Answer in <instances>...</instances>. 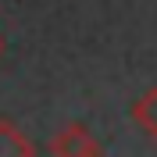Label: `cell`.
Segmentation results:
<instances>
[{"label":"cell","mask_w":157,"mask_h":157,"mask_svg":"<svg viewBox=\"0 0 157 157\" xmlns=\"http://www.w3.org/2000/svg\"><path fill=\"white\" fill-rule=\"evenodd\" d=\"M0 157H36V147L21 136L18 125L0 118Z\"/></svg>","instance_id":"cell-2"},{"label":"cell","mask_w":157,"mask_h":157,"mask_svg":"<svg viewBox=\"0 0 157 157\" xmlns=\"http://www.w3.org/2000/svg\"><path fill=\"white\" fill-rule=\"evenodd\" d=\"M50 154L54 157H100V147L93 139V132L75 121V125L61 128L57 136L50 139Z\"/></svg>","instance_id":"cell-1"},{"label":"cell","mask_w":157,"mask_h":157,"mask_svg":"<svg viewBox=\"0 0 157 157\" xmlns=\"http://www.w3.org/2000/svg\"><path fill=\"white\" fill-rule=\"evenodd\" d=\"M0 54H4V39H0Z\"/></svg>","instance_id":"cell-4"},{"label":"cell","mask_w":157,"mask_h":157,"mask_svg":"<svg viewBox=\"0 0 157 157\" xmlns=\"http://www.w3.org/2000/svg\"><path fill=\"white\" fill-rule=\"evenodd\" d=\"M132 118H136V125L143 128L147 136L157 139V89H147V93L132 104Z\"/></svg>","instance_id":"cell-3"}]
</instances>
